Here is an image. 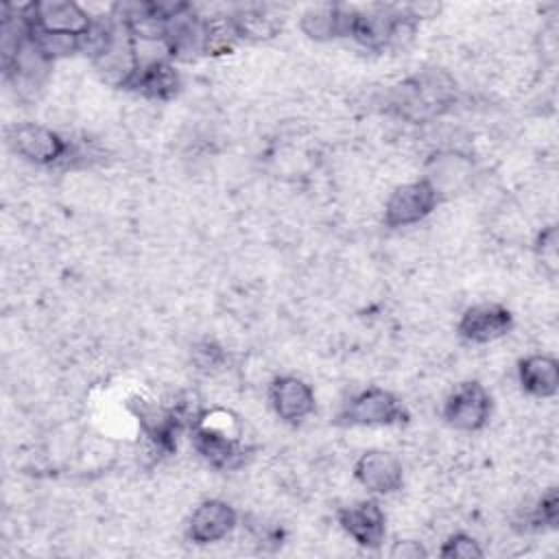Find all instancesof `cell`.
<instances>
[{"mask_svg":"<svg viewBox=\"0 0 559 559\" xmlns=\"http://www.w3.org/2000/svg\"><path fill=\"white\" fill-rule=\"evenodd\" d=\"M192 445L210 465L218 469H231L245 461V445L240 443L238 424L221 411L205 413L192 424Z\"/></svg>","mask_w":559,"mask_h":559,"instance_id":"1","label":"cell"},{"mask_svg":"<svg viewBox=\"0 0 559 559\" xmlns=\"http://www.w3.org/2000/svg\"><path fill=\"white\" fill-rule=\"evenodd\" d=\"M22 15L28 24V28L44 31V33H59V35H72L85 39L92 31L94 22L90 13L70 0H44L33 2L22 9Z\"/></svg>","mask_w":559,"mask_h":559,"instance_id":"2","label":"cell"},{"mask_svg":"<svg viewBox=\"0 0 559 559\" xmlns=\"http://www.w3.org/2000/svg\"><path fill=\"white\" fill-rule=\"evenodd\" d=\"M452 92V81L445 74H421L395 90V105L408 118H428L450 103Z\"/></svg>","mask_w":559,"mask_h":559,"instance_id":"3","label":"cell"},{"mask_svg":"<svg viewBox=\"0 0 559 559\" xmlns=\"http://www.w3.org/2000/svg\"><path fill=\"white\" fill-rule=\"evenodd\" d=\"M9 146L26 162L50 166L68 157L70 142L55 129L37 122H20L9 129Z\"/></svg>","mask_w":559,"mask_h":559,"instance_id":"4","label":"cell"},{"mask_svg":"<svg viewBox=\"0 0 559 559\" xmlns=\"http://www.w3.org/2000/svg\"><path fill=\"white\" fill-rule=\"evenodd\" d=\"M437 192L424 181H408L397 186L384 203V225L391 229L421 223L439 205Z\"/></svg>","mask_w":559,"mask_h":559,"instance_id":"5","label":"cell"},{"mask_svg":"<svg viewBox=\"0 0 559 559\" xmlns=\"http://www.w3.org/2000/svg\"><path fill=\"white\" fill-rule=\"evenodd\" d=\"M341 419L349 426H393L406 419V411L391 391L369 386L349 400Z\"/></svg>","mask_w":559,"mask_h":559,"instance_id":"6","label":"cell"},{"mask_svg":"<svg viewBox=\"0 0 559 559\" xmlns=\"http://www.w3.org/2000/svg\"><path fill=\"white\" fill-rule=\"evenodd\" d=\"M491 415V397L478 382L459 384L443 404V419L461 432L480 430Z\"/></svg>","mask_w":559,"mask_h":559,"instance_id":"7","label":"cell"},{"mask_svg":"<svg viewBox=\"0 0 559 559\" xmlns=\"http://www.w3.org/2000/svg\"><path fill=\"white\" fill-rule=\"evenodd\" d=\"M421 179L437 192L439 199H448L463 192L472 183L474 162L461 151H437L428 157Z\"/></svg>","mask_w":559,"mask_h":559,"instance_id":"8","label":"cell"},{"mask_svg":"<svg viewBox=\"0 0 559 559\" xmlns=\"http://www.w3.org/2000/svg\"><path fill=\"white\" fill-rule=\"evenodd\" d=\"M338 524L362 548H380L386 535V518L376 500H358L343 507Z\"/></svg>","mask_w":559,"mask_h":559,"instance_id":"9","label":"cell"},{"mask_svg":"<svg viewBox=\"0 0 559 559\" xmlns=\"http://www.w3.org/2000/svg\"><path fill=\"white\" fill-rule=\"evenodd\" d=\"M513 328L511 312L500 304H476L459 321V334L469 343H491Z\"/></svg>","mask_w":559,"mask_h":559,"instance_id":"10","label":"cell"},{"mask_svg":"<svg viewBox=\"0 0 559 559\" xmlns=\"http://www.w3.org/2000/svg\"><path fill=\"white\" fill-rule=\"evenodd\" d=\"M354 476L367 491L393 493L402 487L404 472L395 454L384 450H369L356 461Z\"/></svg>","mask_w":559,"mask_h":559,"instance_id":"11","label":"cell"},{"mask_svg":"<svg viewBox=\"0 0 559 559\" xmlns=\"http://www.w3.org/2000/svg\"><path fill=\"white\" fill-rule=\"evenodd\" d=\"M275 415L286 424H299L314 411V391L297 376H280L269 391Z\"/></svg>","mask_w":559,"mask_h":559,"instance_id":"12","label":"cell"},{"mask_svg":"<svg viewBox=\"0 0 559 559\" xmlns=\"http://www.w3.org/2000/svg\"><path fill=\"white\" fill-rule=\"evenodd\" d=\"M238 515L231 504L225 500H205L201 502L188 522V537L194 544H214L225 539L234 528H236Z\"/></svg>","mask_w":559,"mask_h":559,"instance_id":"13","label":"cell"},{"mask_svg":"<svg viewBox=\"0 0 559 559\" xmlns=\"http://www.w3.org/2000/svg\"><path fill=\"white\" fill-rule=\"evenodd\" d=\"M181 87L179 72L168 59H157L151 63L138 66L133 79L129 81L127 90H133L153 100H168Z\"/></svg>","mask_w":559,"mask_h":559,"instance_id":"14","label":"cell"},{"mask_svg":"<svg viewBox=\"0 0 559 559\" xmlns=\"http://www.w3.org/2000/svg\"><path fill=\"white\" fill-rule=\"evenodd\" d=\"M397 20H400V13H393L389 9L354 13L347 35H352L365 48L380 50V48L391 46V37H393Z\"/></svg>","mask_w":559,"mask_h":559,"instance_id":"15","label":"cell"},{"mask_svg":"<svg viewBox=\"0 0 559 559\" xmlns=\"http://www.w3.org/2000/svg\"><path fill=\"white\" fill-rule=\"evenodd\" d=\"M518 378L528 395L552 397L559 391V362L548 354H531L520 362Z\"/></svg>","mask_w":559,"mask_h":559,"instance_id":"16","label":"cell"},{"mask_svg":"<svg viewBox=\"0 0 559 559\" xmlns=\"http://www.w3.org/2000/svg\"><path fill=\"white\" fill-rule=\"evenodd\" d=\"M352 11L347 13L338 4H317L301 13L299 28L314 41H330L343 33H349Z\"/></svg>","mask_w":559,"mask_h":559,"instance_id":"17","label":"cell"},{"mask_svg":"<svg viewBox=\"0 0 559 559\" xmlns=\"http://www.w3.org/2000/svg\"><path fill=\"white\" fill-rule=\"evenodd\" d=\"M229 22L234 26L236 37L249 39V41H266L271 37L277 35V22L273 17H269L262 11L255 9H247V11H238L234 15H229Z\"/></svg>","mask_w":559,"mask_h":559,"instance_id":"18","label":"cell"},{"mask_svg":"<svg viewBox=\"0 0 559 559\" xmlns=\"http://www.w3.org/2000/svg\"><path fill=\"white\" fill-rule=\"evenodd\" d=\"M439 555L445 557V559H478L485 552L472 535L454 533L443 542V546L439 548Z\"/></svg>","mask_w":559,"mask_h":559,"instance_id":"19","label":"cell"},{"mask_svg":"<svg viewBox=\"0 0 559 559\" xmlns=\"http://www.w3.org/2000/svg\"><path fill=\"white\" fill-rule=\"evenodd\" d=\"M535 251H537V258L542 260V266L550 275H555L559 269V245H557V227L555 225H546L539 231Z\"/></svg>","mask_w":559,"mask_h":559,"instance_id":"20","label":"cell"},{"mask_svg":"<svg viewBox=\"0 0 559 559\" xmlns=\"http://www.w3.org/2000/svg\"><path fill=\"white\" fill-rule=\"evenodd\" d=\"M194 362L199 365L201 371L214 373V371H218L225 365V352L216 343L203 341V343H199L194 347Z\"/></svg>","mask_w":559,"mask_h":559,"instance_id":"21","label":"cell"},{"mask_svg":"<svg viewBox=\"0 0 559 559\" xmlns=\"http://www.w3.org/2000/svg\"><path fill=\"white\" fill-rule=\"evenodd\" d=\"M557 515H559V498H557V491H555V489H548V491L542 496L539 504H537L535 522L555 528V526H557Z\"/></svg>","mask_w":559,"mask_h":559,"instance_id":"22","label":"cell"},{"mask_svg":"<svg viewBox=\"0 0 559 559\" xmlns=\"http://www.w3.org/2000/svg\"><path fill=\"white\" fill-rule=\"evenodd\" d=\"M426 555V548L415 539H400L389 550V557L393 559H424Z\"/></svg>","mask_w":559,"mask_h":559,"instance_id":"23","label":"cell"}]
</instances>
